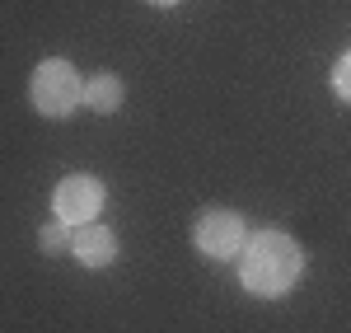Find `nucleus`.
Instances as JSON below:
<instances>
[{
	"label": "nucleus",
	"instance_id": "nucleus-1",
	"mask_svg": "<svg viewBox=\"0 0 351 333\" xmlns=\"http://www.w3.org/2000/svg\"><path fill=\"white\" fill-rule=\"evenodd\" d=\"M300 273H304V253H300V244L291 235H281V230H258L239 253L243 286H248L253 296H263V301L286 296L300 282Z\"/></svg>",
	"mask_w": 351,
	"mask_h": 333
},
{
	"label": "nucleus",
	"instance_id": "nucleus-2",
	"mask_svg": "<svg viewBox=\"0 0 351 333\" xmlns=\"http://www.w3.org/2000/svg\"><path fill=\"white\" fill-rule=\"evenodd\" d=\"M84 80L75 76L71 61H43L33 71V108L43 117H66V113L80 104Z\"/></svg>",
	"mask_w": 351,
	"mask_h": 333
},
{
	"label": "nucleus",
	"instance_id": "nucleus-3",
	"mask_svg": "<svg viewBox=\"0 0 351 333\" xmlns=\"http://www.w3.org/2000/svg\"><path fill=\"white\" fill-rule=\"evenodd\" d=\"M192 244L206 253V258H234V253H243V244H248V225H243L239 211L216 207V211H206V216L197 221Z\"/></svg>",
	"mask_w": 351,
	"mask_h": 333
},
{
	"label": "nucleus",
	"instance_id": "nucleus-4",
	"mask_svg": "<svg viewBox=\"0 0 351 333\" xmlns=\"http://www.w3.org/2000/svg\"><path fill=\"white\" fill-rule=\"evenodd\" d=\"M104 183L99 179H89V174H71V179H61L52 193V207H56V221L66 225H89L99 216V207H104Z\"/></svg>",
	"mask_w": 351,
	"mask_h": 333
},
{
	"label": "nucleus",
	"instance_id": "nucleus-5",
	"mask_svg": "<svg viewBox=\"0 0 351 333\" xmlns=\"http://www.w3.org/2000/svg\"><path fill=\"white\" fill-rule=\"evenodd\" d=\"M71 253L80 258L84 268H108L112 258H117V235H112L108 225L89 221V225H80V230L71 235Z\"/></svg>",
	"mask_w": 351,
	"mask_h": 333
},
{
	"label": "nucleus",
	"instance_id": "nucleus-6",
	"mask_svg": "<svg viewBox=\"0 0 351 333\" xmlns=\"http://www.w3.org/2000/svg\"><path fill=\"white\" fill-rule=\"evenodd\" d=\"M80 104H89L94 113H117L122 108V80L117 76H94V80L84 84Z\"/></svg>",
	"mask_w": 351,
	"mask_h": 333
},
{
	"label": "nucleus",
	"instance_id": "nucleus-7",
	"mask_svg": "<svg viewBox=\"0 0 351 333\" xmlns=\"http://www.w3.org/2000/svg\"><path fill=\"white\" fill-rule=\"evenodd\" d=\"M38 240H43V253H61L66 244H71V235H66V221H47Z\"/></svg>",
	"mask_w": 351,
	"mask_h": 333
},
{
	"label": "nucleus",
	"instance_id": "nucleus-8",
	"mask_svg": "<svg viewBox=\"0 0 351 333\" xmlns=\"http://www.w3.org/2000/svg\"><path fill=\"white\" fill-rule=\"evenodd\" d=\"M332 89H337V94L351 104V52L337 61V71H332Z\"/></svg>",
	"mask_w": 351,
	"mask_h": 333
},
{
	"label": "nucleus",
	"instance_id": "nucleus-9",
	"mask_svg": "<svg viewBox=\"0 0 351 333\" xmlns=\"http://www.w3.org/2000/svg\"><path fill=\"white\" fill-rule=\"evenodd\" d=\"M150 5H160V10H164V5H178V0H150Z\"/></svg>",
	"mask_w": 351,
	"mask_h": 333
}]
</instances>
